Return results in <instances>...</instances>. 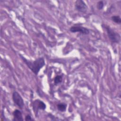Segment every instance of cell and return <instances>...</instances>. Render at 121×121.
<instances>
[{"label": "cell", "mask_w": 121, "mask_h": 121, "mask_svg": "<svg viewBox=\"0 0 121 121\" xmlns=\"http://www.w3.org/2000/svg\"><path fill=\"white\" fill-rule=\"evenodd\" d=\"M19 56L24 62L35 75H38L41 69L45 64V60L43 57H39L34 61H31L26 59L21 54H19Z\"/></svg>", "instance_id": "obj_1"}, {"label": "cell", "mask_w": 121, "mask_h": 121, "mask_svg": "<svg viewBox=\"0 0 121 121\" xmlns=\"http://www.w3.org/2000/svg\"><path fill=\"white\" fill-rule=\"evenodd\" d=\"M102 26L105 29L108 36L110 41L115 43H118L121 41V35L117 32H115L113 29L111 28L109 26H107L105 24H103Z\"/></svg>", "instance_id": "obj_2"}, {"label": "cell", "mask_w": 121, "mask_h": 121, "mask_svg": "<svg viewBox=\"0 0 121 121\" xmlns=\"http://www.w3.org/2000/svg\"><path fill=\"white\" fill-rule=\"evenodd\" d=\"M12 98L14 103L20 109H22L24 106V101L21 95L17 91L12 93Z\"/></svg>", "instance_id": "obj_3"}, {"label": "cell", "mask_w": 121, "mask_h": 121, "mask_svg": "<svg viewBox=\"0 0 121 121\" xmlns=\"http://www.w3.org/2000/svg\"><path fill=\"white\" fill-rule=\"evenodd\" d=\"M75 9L76 10L81 13H86L88 7L84 1L77 0L75 2Z\"/></svg>", "instance_id": "obj_4"}, {"label": "cell", "mask_w": 121, "mask_h": 121, "mask_svg": "<svg viewBox=\"0 0 121 121\" xmlns=\"http://www.w3.org/2000/svg\"><path fill=\"white\" fill-rule=\"evenodd\" d=\"M33 108L34 112H35L36 113H37V112L39 110H44L46 108V105L42 101L36 99L33 103Z\"/></svg>", "instance_id": "obj_5"}, {"label": "cell", "mask_w": 121, "mask_h": 121, "mask_svg": "<svg viewBox=\"0 0 121 121\" xmlns=\"http://www.w3.org/2000/svg\"><path fill=\"white\" fill-rule=\"evenodd\" d=\"M69 31L72 33L79 32L84 35H88L90 33L89 29L87 28L77 25L71 26L69 28Z\"/></svg>", "instance_id": "obj_6"}, {"label": "cell", "mask_w": 121, "mask_h": 121, "mask_svg": "<svg viewBox=\"0 0 121 121\" xmlns=\"http://www.w3.org/2000/svg\"><path fill=\"white\" fill-rule=\"evenodd\" d=\"M13 115V121H23L24 119L22 116V112L18 109H15L12 113Z\"/></svg>", "instance_id": "obj_7"}, {"label": "cell", "mask_w": 121, "mask_h": 121, "mask_svg": "<svg viewBox=\"0 0 121 121\" xmlns=\"http://www.w3.org/2000/svg\"><path fill=\"white\" fill-rule=\"evenodd\" d=\"M58 110L61 112H64L66 111L67 104L65 103H60L57 105Z\"/></svg>", "instance_id": "obj_8"}, {"label": "cell", "mask_w": 121, "mask_h": 121, "mask_svg": "<svg viewBox=\"0 0 121 121\" xmlns=\"http://www.w3.org/2000/svg\"><path fill=\"white\" fill-rule=\"evenodd\" d=\"M111 19L113 22H114L116 24L120 25L121 23V18L120 16L119 15H115L112 16Z\"/></svg>", "instance_id": "obj_9"}, {"label": "cell", "mask_w": 121, "mask_h": 121, "mask_svg": "<svg viewBox=\"0 0 121 121\" xmlns=\"http://www.w3.org/2000/svg\"><path fill=\"white\" fill-rule=\"evenodd\" d=\"M62 80V76L61 75H57L54 78V83L55 85L60 83Z\"/></svg>", "instance_id": "obj_10"}, {"label": "cell", "mask_w": 121, "mask_h": 121, "mask_svg": "<svg viewBox=\"0 0 121 121\" xmlns=\"http://www.w3.org/2000/svg\"><path fill=\"white\" fill-rule=\"evenodd\" d=\"M96 7H97V8L98 9L102 10L104 8V1L102 0H100V1H99L98 2H97Z\"/></svg>", "instance_id": "obj_11"}, {"label": "cell", "mask_w": 121, "mask_h": 121, "mask_svg": "<svg viewBox=\"0 0 121 121\" xmlns=\"http://www.w3.org/2000/svg\"><path fill=\"white\" fill-rule=\"evenodd\" d=\"M25 121H33L34 120L32 119V117L30 115L27 114L25 118Z\"/></svg>", "instance_id": "obj_12"}]
</instances>
